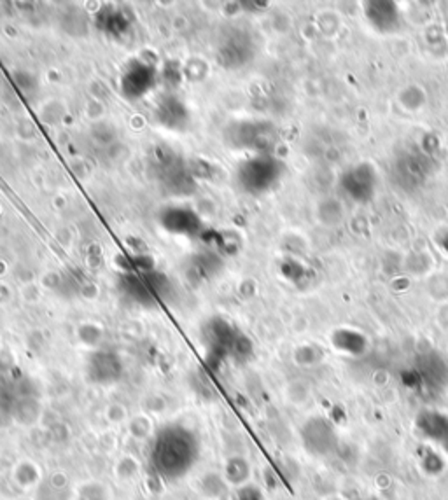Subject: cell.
I'll return each mask as SVG.
<instances>
[{
  "label": "cell",
  "instance_id": "8992f818",
  "mask_svg": "<svg viewBox=\"0 0 448 500\" xmlns=\"http://www.w3.org/2000/svg\"><path fill=\"white\" fill-rule=\"evenodd\" d=\"M228 486L224 476H219L215 472H208L204 479H201V493L207 497H219L224 488Z\"/></svg>",
  "mask_w": 448,
  "mask_h": 500
},
{
  "label": "cell",
  "instance_id": "3957f363",
  "mask_svg": "<svg viewBox=\"0 0 448 500\" xmlns=\"http://www.w3.org/2000/svg\"><path fill=\"white\" fill-rule=\"evenodd\" d=\"M420 432L424 438L433 439L436 443H443L448 445V418L441 416L440 413H424L417 420Z\"/></svg>",
  "mask_w": 448,
  "mask_h": 500
},
{
  "label": "cell",
  "instance_id": "6da1fadb",
  "mask_svg": "<svg viewBox=\"0 0 448 500\" xmlns=\"http://www.w3.org/2000/svg\"><path fill=\"white\" fill-rule=\"evenodd\" d=\"M200 456V439L184 425H165L156 432L151 446V465L163 479H181Z\"/></svg>",
  "mask_w": 448,
  "mask_h": 500
},
{
  "label": "cell",
  "instance_id": "9c48e42d",
  "mask_svg": "<svg viewBox=\"0 0 448 500\" xmlns=\"http://www.w3.org/2000/svg\"><path fill=\"white\" fill-rule=\"evenodd\" d=\"M324 500H343V499H341V497L333 495V497H328V499H324Z\"/></svg>",
  "mask_w": 448,
  "mask_h": 500
},
{
  "label": "cell",
  "instance_id": "52a82bcc",
  "mask_svg": "<svg viewBox=\"0 0 448 500\" xmlns=\"http://www.w3.org/2000/svg\"><path fill=\"white\" fill-rule=\"evenodd\" d=\"M107 490L97 481H89L79 488L78 497L79 500H107Z\"/></svg>",
  "mask_w": 448,
  "mask_h": 500
},
{
  "label": "cell",
  "instance_id": "277c9868",
  "mask_svg": "<svg viewBox=\"0 0 448 500\" xmlns=\"http://www.w3.org/2000/svg\"><path fill=\"white\" fill-rule=\"evenodd\" d=\"M251 474V463H249L245 456H231V458H228L226 465H224V472H222L228 486H235V488L247 485Z\"/></svg>",
  "mask_w": 448,
  "mask_h": 500
},
{
  "label": "cell",
  "instance_id": "7a4b0ae2",
  "mask_svg": "<svg viewBox=\"0 0 448 500\" xmlns=\"http://www.w3.org/2000/svg\"><path fill=\"white\" fill-rule=\"evenodd\" d=\"M301 439L307 452H310L312 455H328L337 445L333 429L323 418L308 420L307 425L301 429Z\"/></svg>",
  "mask_w": 448,
  "mask_h": 500
},
{
  "label": "cell",
  "instance_id": "5b68a950",
  "mask_svg": "<svg viewBox=\"0 0 448 500\" xmlns=\"http://www.w3.org/2000/svg\"><path fill=\"white\" fill-rule=\"evenodd\" d=\"M39 469L32 462H19L18 467L15 469L16 481L21 486H32L39 481Z\"/></svg>",
  "mask_w": 448,
  "mask_h": 500
},
{
  "label": "cell",
  "instance_id": "ba28073f",
  "mask_svg": "<svg viewBox=\"0 0 448 500\" xmlns=\"http://www.w3.org/2000/svg\"><path fill=\"white\" fill-rule=\"evenodd\" d=\"M235 500H268V499L260 486L247 483V485L235 490Z\"/></svg>",
  "mask_w": 448,
  "mask_h": 500
}]
</instances>
